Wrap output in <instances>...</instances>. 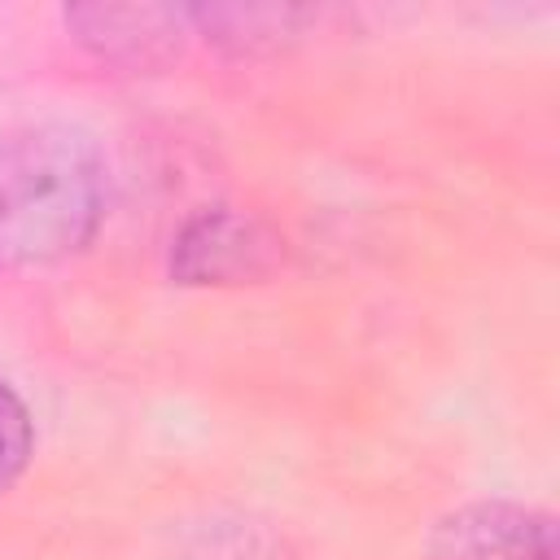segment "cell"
I'll use <instances>...</instances> for the list:
<instances>
[{
    "label": "cell",
    "mask_w": 560,
    "mask_h": 560,
    "mask_svg": "<svg viewBox=\"0 0 560 560\" xmlns=\"http://www.w3.org/2000/svg\"><path fill=\"white\" fill-rule=\"evenodd\" d=\"M429 560H560L556 516L512 499H472L433 521Z\"/></svg>",
    "instance_id": "obj_3"
},
{
    "label": "cell",
    "mask_w": 560,
    "mask_h": 560,
    "mask_svg": "<svg viewBox=\"0 0 560 560\" xmlns=\"http://www.w3.org/2000/svg\"><path fill=\"white\" fill-rule=\"evenodd\" d=\"M284 262V236L236 206H206L188 214L171 241V280L219 289V284H258Z\"/></svg>",
    "instance_id": "obj_2"
},
{
    "label": "cell",
    "mask_w": 560,
    "mask_h": 560,
    "mask_svg": "<svg viewBox=\"0 0 560 560\" xmlns=\"http://www.w3.org/2000/svg\"><path fill=\"white\" fill-rule=\"evenodd\" d=\"M31 455H35V420H31V407L0 376V494H9L18 486V477L26 472Z\"/></svg>",
    "instance_id": "obj_5"
},
{
    "label": "cell",
    "mask_w": 560,
    "mask_h": 560,
    "mask_svg": "<svg viewBox=\"0 0 560 560\" xmlns=\"http://www.w3.org/2000/svg\"><path fill=\"white\" fill-rule=\"evenodd\" d=\"M109 206V166L74 122L0 131V271H39L92 245Z\"/></svg>",
    "instance_id": "obj_1"
},
{
    "label": "cell",
    "mask_w": 560,
    "mask_h": 560,
    "mask_svg": "<svg viewBox=\"0 0 560 560\" xmlns=\"http://www.w3.org/2000/svg\"><path fill=\"white\" fill-rule=\"evenodd\" d=\"M66 31L109 66H162L192 35L188 9L171 4H74L61 9Z\"/></svg>",
    "instance_id": "obj_4"
}]
</instances>
